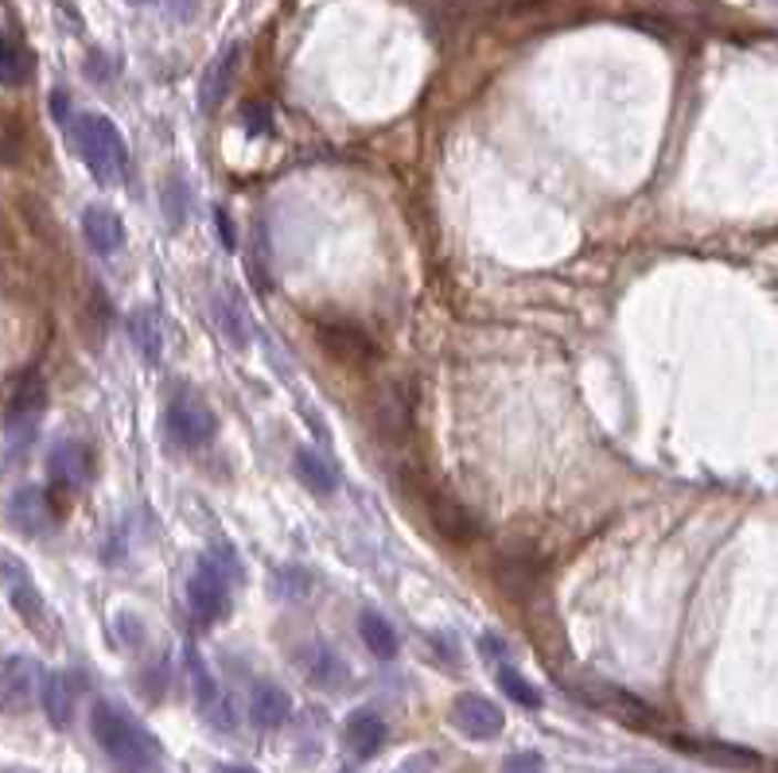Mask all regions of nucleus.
<instances>
[{"instance_id": "nucleus-1", "label": "nucleus", "mask_w": 778, "mask_h": 773, "mask_svg": "<svg viewBox=\"0 0 778 773\" xmlns=\"http://www.w3.org/2000/svg\"><path fill=\"white\" fill-rule=\"evenodd\" d=\"M90 731H94V742L106 750V758L122 773H160L164 750L156 742V734L145 723H137L129 711L117 708V703L97 700L90 708Z\"/></svg>"}, {"instance_id": "nucleus-2", "label": "nucleus", "mask_w": 778, "mask_h": 773, "mask_svg": "<svg viewBox=\"0 0 778 773\" xmlns=\"http://www.w3.org/2000/svg\"><path fill=\"white\" fill-rule=\"evenodd\" d=\"M71 137L74 148H78L82 163L90 168V176L97 183H122L129 176V148H125V137L117 133V125L102 114H78L71 121Z\"/></svg>"}, {"instance_id": "nucleus-3", "label": "nucleus", "mask_w": 778, "mask_h": 773, "mask_svg": "<svg viewBox=\"0 0 778 773\" xmlns=\"http://www.w3.org/2000/svg\"><path fill=\"white\" fill-rule=\"evenodd\" d=\"M565 688H572L588 708L608 711V716H616L619 723L634 727V731H658L662 727V716L642 696L627 692L619 685H608V680H584V685H565Z\"/></svg>"}, {"instance_id": "nucleus-4", "label": "nucleus", "mask_w": 778, "mask_h": 773, "mask_svg": "<svg viewBox=\"0 0 778 773\" xmlns=\"http://www.w3.org/2000/svg\"><path fill=\"white\" fill-rule=\"evenodd\" d=\"M43 409H48V385H43L40 373H28L17 385V393L9 396V409H4V440L9 447H28L40 432Z\"/></svg>"}, {"instance_id": "nucleus-5", "label": "nucleus", "mask_w": 778, "mask_h": 773, "mask_svg": "<svg viewBox=\"0 0 778 773\" xmlns=\"http://www.w3.org/2000/svg\"><path fill=\"white\" fill-rule=\"evenodd\" d=\"M316 342L335 366H347V370H370L381 358L378 342L355 322H324V327H316Z\"/></svg>"}, {"instance_id": "nucleus-6", "label": "nucleus", "mask_w": 778, "mask_h": 773, "mask_svg": "<svg viewBox=\"0 0 778 773\" xmlns=\"http://www.w3.org/2000/svg\"><path fill=\"white\" fill-rule=\"evenodd\" d=\"M424 513H429L432 529L440 532V537L448 540V544L455 548H467L479 540V517L471 513L467 506H463L455 494H448L444 486H432V490H424Z\"/></svg>"}, {"instance_id": "nucleus-7", "label": "nucleus", "mask_w": 778, "mask_h": 773, "mask_svg": "<svg viewBox=\"0 0 778 773\" xmlns=\"http://www.w3.org/2000/svg\"><path fill=\"white\" fill-rule=\"evenodd\" d=\"M164 424L179 447H207L219 435V416L203 396H176L164 412Z\"/></svg>"}, {"instance_id": "nucleus-8", "label": "nucleus", "mask_w": 778, "mask_h": 773, "mask_svg": "<svg viewBox=\"0 0 778 773\" xmlns=\"http://www.w3.org/2000/svg\"><path fill=\"white\" fill-rule=\"evenodd\" d=\"M187 603H191L195 622H203V626H211V622H219L227 614V568L219 564L214 552L199 560L195 575L187 580Z\"/></svg>"}, {"instance_id": "nucleus-9", "label": "nucleus", "mask_w": 778, "mask_h": 773, "mask_svg": "<svg viewBox=\"0 0 778 773\" xmlns=\"http://www.w3.org/2000/svg\"><path fill=\"white\" fill-rule=\"evenodd\" d=\"M0 583H4L12 606H17V614L28 622V626L32 629L48 626V603H43L40 587L32 583V572H28L17 557H9V552H0Z\"/></svg>"}, {"instance_id": "nucleus-10", "label": "nucleus", "mask_w": 778, "mask_h": 773, "mask_svg": "<svg viewBox=\"0 0 778 773\" xmlns=\"http://www.w3.org/2000/svg\"><path fill=\"white\" fill-rule=\"evenodd\" d=\"M40 692H43L40 665H35L32 657H9L0 665V711L24 716Z\"/></svg>"}, {"instance_id": "nucleus-11", "label": "nucleus", "mask_w": 778, "mask_h": 773, "mask_svg": "<svg viewBox=\"0 0 778 773\" xmlns=\"http://www.w3.org/2000/svg\"><path fill=\"white\" fill-rule=\"evenodd\" d=\"M413 409H417L413 385L409 381H389L378 393V401H374V424L389 440H401L413 427Z\"/></svg>"}, {"instance_id": "nucleus-12", "label": "nucleus", "mask_w": 778, "mask_h": 773, "mask_svg": "<svg viewBox=\"0 0 778 773\" xmlns=\"http://www.w3.org/2000/svg\"><path fill=\"white\" fill-rule=\"evenodd\" d=\"M452 723L460 727L467 739H498L506 727V716L498 711V703H491L486 696L463 692L452 703Z\"/></svg>"}, {"instance_id": "nucleus-13", "label": "nucleus", "mask_w": 778, "mask_h": 773, "mask_svg": "<svg viewBox=\"0 0 778 773\" xmlns=\"http://www.w3.org/2000/svg\"><path fill=\"white\" fill-rule=\"evenodd\" d=\"M48 475H51V483H55V486H66V490H82V486L94 478V455H90V447L78 444V440H63V444L51 447Z\"/></svg>"}, {"instance_id": "nucleus-14", "label": "nucleus", "mask_w": 778, "mask_h": 773, "mask_svg": "<svg viewBox=\"0 0 778 773\" xmlns=\"http://www.w3.org/2000/svg\"><path fill=\"white\" fill-rule=\"evenodd\" d=\"M9 517L20 532L28 537H40L55 525V506H51V494L43 486H20L9 498Z\"/></svg>"}, {"instance_id": "nucleus-15", "label": "nucleus", "mask_w": 778, "mask_h": 773, "mask_svg": "<svg viewBox=\"0 0 778 773\" xmlns=\"http://www.w3.org/2000/svg\"><path fill=\"white\" fill-rule=\"evenodd\" d=\"M82 237L97 257H114L125 245V222L109 207H86L82 210Z\"/></svg>"}, {"instance_id": "nucleus-16", "label": "nucleus", "mask_w": 778, "mask_h": 773, "mask_svg": "<svg viewBox=\"0 0 778 773\" xmlns=\"http://www.w3.org/2000/svg\"><path fill=\"white\" fill-rule=\"evenodd\" d=\"M238 59H242V51H238V43H230V47L219 51L214 63L203 71V82H199V105H203V114H214V109L227 102L230 86H234V74H238Z\"/></svg>"}, {"instance_id": "nucleus-17", "label": "nucleus", "mask_w": 778, "mask_h": 773, "mask_svg": "<svg viewBox=\"0 0 778 773\" xmlns=\"http://www.w3.org/2000/svg\"><path fill=\"white\" fill-rule=\"evenodd\" d=\"M214 319H219V330L222 339L230 342V347L245 350L253 339V315L250 307H245V299L238 296V288H222L219 299H214Z\"/></svg>"}, {"instance_id": "nucleus-18", "label": "nucleus", "mask_w": 778, "mask_h": 773, "mask_svg": "<svg viewBox=\"0 0 778 773\" xmlns=\"http://www.w3.org/2000/svg\"><path fill=\"white\" fill-rule=\"evenodd\" d=\"M40 703H43V711H48L51 727H71L74 703H78V677H74V673H51V677L43 680Z\"/></svg>"}, {"instance_id": "nucleus-19", "label": "nucleus", "mask_w": 778, "mask_h": 773, "mask_svg": "<svg viewBox=\"0 0 778 773\" xmlns=\"http://www.w3.org/2000/svg\"><path fill=\"white\" fill-rule=\"evenodd\" d=\"M292 716V700L288 692H284L281 685H269V680H261V685H253V696H250V719L257 727H265V731H276V727H284Z\"/></svg>"}, {"instance_id": "nucleus-20", "label": "nucleus", "mask_w": 778, "mask_h": 773, "mask_svg": "<svg viewBox=\"0 0 778 773\" xmlns=\"http://www.w3.org/2000/svg\"><path fill=\"white\" fill-rule=\"evenodd\" d=\"M301 665H304V673H308L312 685H319V688H343L347 685V665H343V657L332 649V645H324V642L308 645L304 657H301Z\"/></svg>"}, {"instance_id": "nucleus-21", "label": "nucleus", "mask_w": 778, "mask_h": 773, "mask_svg": "<svg viewBox=\"0 0 778 773\" xmlns=\"http://www.w3.org/2000/svg\"><path fill=\"white\" fill-rule=\"evenodd\" d=\"M347 746L355 750V758H374L386 746V723H381L378 711L358 708L355 716L347 719Z\"/></svg>"}, {"instance_id": "nucleus-22", "label": "nucleus", "mask_w": 778, "mask_h": 773, "mask_svg": "<svg viewBox=\"0 0 778 773\" xmlns=\"http://www.w3.org/2000/svg\"><path fill=\"white\" fill-rule=\"evenodd\" d=\"M129 339H133V347L140 350V358H145L148 366L160 362L164 330H160V319H156L153 307H137V311L129 315Z\"/></svg>"}, {"instance_id": "nucleus-23", "label": "nucleus", "mask_w": 778, "mask_h": 773, "mask_svg": "<svg viewBox=\"0 0 778 773\" xmlns=\"http://www.w3.org/2000/svg\"><path fill=\"white\" fill-rule=\"evenodd\" d=\"M292 467H296V475H301V483L308 486V490L324 494V498L327 494H335V486H339V475L332 470V463H327L319 452H312V447H296Z\"/></svg>"}, {"instance_id": "nucleus-24", "label": "nucleus", "mask_w": 778, "mask_h": 773, "mask_svg": "<svg viewBox=\"0 0 778 773\" xmlns=\"http://www.w3.org/2000/svg\"><path fill=\"white\" fill-rule=\"evenodd\" d=\"M358 637H362L366 649H370L374 657H381V660H393V657H398V649H401L398 629L389 626V622L381 618L378 611H362V614H358Z\"/></svg>"}, {"instance_id": "nucleus-25", "label": "nucleus", "mask_w": 778, "mask_h": 773, "mask_svg": "<svg viewBox=\"0 0 778 773\" xmlns=\"http://www.w3.org/2000/svg\"><path fill=\"white\" fill-rule=\"evenodd\" d=\"M681 750H690V754H701L716 765H728V770H759L763 758L747 746H732V742H677Z\"/></svg>"}, {"instance_id": "nucleus-26", "label": "nucleus", "mask_w": 778, "mask_h": 773, "mask_svg": "<svg viewBox=\"0 0 778 773\" xmlns=\"http://www.w3.org/2000/svg\"><path fill=\"white\" fill-rule=\"evenodd\" d=\"M35 71L32 51L12 35H0V86H24Z\"/></svg>"}, {"instance_id": "nucleus-27", "label": "nucleus", "mask_w": 778, "mask_h": 773, "mask_svg": "<svg viewBox=\"0 0 778 773\" xmlns=\"http://www.w3.org/2000/svg\"><path fill=\"white\" fill-rule=\"evenodd\" d=\"M498 688H503L506 700L518 703V708H526V711L542 708V692H537V688L529 685V680L522 677L518 669H498Z\"/></svg>"}, {"instance_id": "nucleus-28", "label": "nucleus", "mask_w": 778, "mask_h": 773, "mask_svg": "<svg viewBox=\"0 0 778 773\" xmlns=\"http://www.w3.org/2000/svg\"><path fill=\"white\" fill-rule=\"evenodd\" d=\"M537 572H542V564H537V560H518V557H511V560L503 564V587H506V591L537 587Z\"/></svg>"}, {"instance_id": "nucleus-29", "label": "nucleus", "mask_w": 778, "mask_h": 773, "mask_svg": "<svg viewBox=\"0 0 778 773\" xmlns=\"http://www.w3.org/2000/svg\"><path fill=\"white\" fill-rule=\"evenodd\" d=\"M187 665H191V680H195V696H199V703H203V711H211L214 703H219V688H214V677L207 673L203 657L199 653H187Z\"/></svg>"}, {"instance_id": "nucleus-30", "label": "nucleus", "mask_w": 778, "mask_h": 773, "mask_svg": "<svg viewBox=\"0 0 778 773\" xmlns=\"http://www.w3.org/2000/svg\"><path fill=\"white\" fill-rule=\"evenodd\" d=\"M24 160V133L12 121H0V163H20Z\"/></svg>"}, {"instance_id": "nucleus-31", "label": "nucleus", "mask_w": 778, "mask_h": 773, "mask_svg": "<svg viewBox=\"0 0 778 773\" xmlns=\"http://www.w3.org/2000/svg\"><path fill=\"white\" fill-rule=\"evenodd\" d=\"M545 770V758L537 750H522V754H511L503 762V773H542Z\"/></svg>"}, {"instance_id": "nucleus-32", "label": "nucleus", "mask_w": 778, "mask_h": 773, "mask_svg": "<svg viewBox=\"0 0 778 773\" xmlns=\"http://www.w3.org/2000/svg\"><path fill=\"white\" fill-rule=\"evenodd\" d=\"M164 207H168L171 222H179V218H183V207H187V187L179 183V179H171V183L164 187Z\"/></svg>"}, {"instance_id": "nucleus-33", "label": "nucleus", "mask_w": 778, "mask_h": 773, "mask_svg": "<svg viewBox=\"0 0 778 773\" xmlns=\"http://www.w3.org/2000/svg\"><path fill=\"white\" fill-rule=\"evenodd\" d=\"M214 226H219V242H222V250H238V234H234V222H230V214L227 210H214Z\"/></svg>"}, {"instance_id": "nucleus-34", "label": "nucleus", "mask_w": 778, "mask_h": 773, "mask_svg": "<svg viewBox=\"0 0 778 773\" xmlns=\"http://www.w3.org/2000/svg\"><path fill=\"white\" fill-rule=\"evenodd\" d=\"M51 109H55V121L59 125H71L74 117H71V97L63 94V89H55V94H51Z\"/></svg>"}, {"instance_id": "nucleus-35", "label": "nucleus", "mask_w": 778, "mask_h": 773, "mask_svg": "<svg viewBox=\"0 0 778 773\" xmlns=\"http://www.w3.org/2000/svg\"><path fill=\"white\" fill-rule=\"evenodd\" d=\"M214 773H257V770H250V765H219Z\"/></svg>"}, {"instance_id": "nucleus-36", "label": "nucleus", "mask_w": 778, "mask_h": 773, "mask_svg": "<svg viewBox=\"0 0 778 773\" xmlns=\"http://www.w3.org/2000/svg\"><path fill=\"white\" fill-rule=\"evenodd\" d=\"M137 4H145V0H137Z\"/></svg>"}]
</instances>
